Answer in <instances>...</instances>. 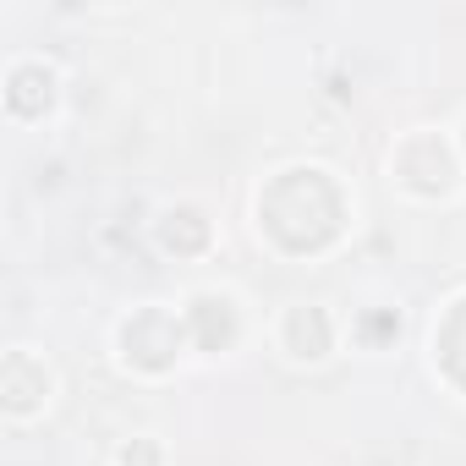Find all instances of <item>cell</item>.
Listing matches in <instances>:
<instances>
[{
  "label": "cell",
  "instance_id": "1",
  "mask_svg": "<svg viewBox=\"0 0 466 466\" xmlns=\"http://www.w3.org/2000/svg\"><path fill=\"white\" fill-rule=\"evenodd\" d=\"M264 225L269 237L291 253L324 248L340 230V192L324 170H286L269 192H264Z\"/></svg>",
  "mask_w": 466,
  "mask_h": 466
},
{
  "label": "cell",
  "instance_id": "2",
  "mask_svg": "<svg viewBox=\"0 0 466 466\" xmlns=\"http://www.w3.org/2000/svg\"><path fill=\"white\" fill-rule=\"evenodd\" d=\"M176 346H181V329H176L170 313H137L127 324V357L143 362V368H170Z\"/></svg>",
  "mask_w": 466,
  "mask_h": 466
},
{
  "label": "cell",
  "instance_id": "3",
  "mask_svg": "<svg viewBox=\"0 0 466 466\" xmlns=\"http://www.w3.org/2000/svg\"><path fill=\"white\" fill-rule=\"evenodd\" d=\"M400 170H411L406 181H411L417 192H439V187H450V154H444L439 137H411V143L400 148Z\"/></svg>",
  "mask_w": 466,
  "mask_h": 466
},
{
  "label": "cell",
  "instance_id": "4",
  "mask_svg": "<svg viewBox=\"0 0 466 466\" xmlns=\"http://www.w3.org/2000/svg\"><path fill=\"white\" fill-rule=\"evenodd\" d=\"M192 335H198L203 351L230 346V335H237V313H230V302H219V297H198V302H192Z\"/></svg>",
  "mask_w": 466,
  "mask_h": 466
},
{
  "label": "cell",
  "instance_id": "5",
  "mask_svg": "<svg viewBox=\"0 0 466 466\" xmlns=\"http://www.w3.org/2000/svg\"><path fill=\"white\" fill-rule=\"evenodd\" d=\"M286 335H291V351L297 357H324L329 351V319L319 308H297L291 324H286Z\"/></svg>",
  "mask_w": 466,
  "mask_h": 466
},
{
  "label": "cell",
  "instance_id": "6",
  "mask_svg": "<svg viewBox=\"0 0 466 466\" xmlns=\"http://www.w3.org/2000/svg\"><path fill=\"white\" fill-rule=\"evenodd\" d=\"M439 362L450 368L455 384H466V302H455V313L439 329Z\"/></svg>",
  "mask_w": 466,
  "mask_h": 466
},
{
  "label": "cell",
  "instance_id": "7",
  "mask_svg": "<svg viewBox=\"0 0 466 466\" xmlns=\"http://www.w3.org/2000/svg\"><path fill=\"white\" fill-rule=\"evenodd\" d=\"M39 395H45V368H34L28 357H12L6 362V400H12V411H28Z\"/></svg>",
  "mask_w": 466,
  "mask_h": 466
},
{
  "label": "cell",
  "instance_id": "8",
  "mask_svg": "<svg viewBox=\"0 0 466 466\" xmlns=\"http://www.w3.org/2000/svg\"><path fill=\"white\" fill-rule=\"evenodd\" d=\"M203 237H208V230H203V219L187 208V214H170V225H165V242L170 248H181V253H192V248H203Z\"/></svg>",
  "mask_w": 466,
  "mask_h": 466
},
{
  "label": "cell",
  "instance_id": "9",
  "mask_svg": "<svg viewBox=\"0 0 466 466\" xmlns=\"http://www.w3.org/2000/svg\"><path fill=\"white\" fill-rule=\"evenodd\" d=\"M34 88H50V77L34 72V66H23V72L12 77V105H17V110H39V105H50V99H39Z\"/></svg>",
  "mask_w": 466,
  "mask_h": 466
},
{
  "label": "cell",
  "instance_id": "10",
  "mask_svg": "<svg viewBox=\"0 0 466 466\" xmlns=\"http://www.w3.org/2000/svg\"><path fill=\"white\" fill-rule=\"evenodd\" d=\"M121 466H159V450H154L148 439H132V444L121 450Z\"/></svg>",
  "mask_w": 466,
  "mask_h": 466
}]
</instances>
